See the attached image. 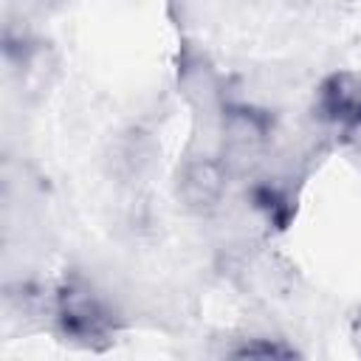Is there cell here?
Instances as JSON below:
<instances>
[{"label":"cell","mask_w":361,"mask_h":361,"mask_svg":"<svg viewBox=\"0 0 361 361\" xmlns=\"http://www.w3.org/2000/svg\"><path fill=\"white\" fill-rule=\"evenodd\" d=\"M56 322L62 333L85 347H102L113 333V313L104 299L82 279L65 282L56 296Z\"/></svg>","instance_id":"1"},{"label":"cell","mask_w":361,"mask_h":361,"mask_svg":"<svg viewBox=\"0 0 361 361\" xmlns=\"http://www.w3.org/2000/svg\"><path fill=\"white\" fill-rule=\"evenodd\" d=\"M313 110L324 124L338 127L347 135L358 133L361 130V76L353 71L330 73L316 90Z\"/></svg>","instance_id":"2"},{"label":"cell","mask_w":361,"mask_h":361,"mask_svg":"<svg viewBox=\"0 0 361 361\" xmlns=\"http://www.w3.org/2000/svg\"><path fill=\"white\" fill-rule=\"evenodd\" d=\"M231 355H237V358H290V355H296V350L293 347H285L282 341L251 338L243 347H237Z\"/></svg>","instance_id":"3"},{"label":"cell","mask_w":361,"mask_h":361,"mask_svg":"<svg viewBox=\"0 0 361 361\" xmlns=\"http://www.w3.org/2000/svg\"><path fill=\"white\" fill-rule=\"evenodd\" d=\"M355 336H358V350H361V316H358V324H355Z\"/></svg>","instance_id":"4"}]
</instances>
